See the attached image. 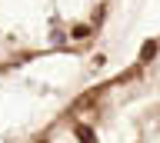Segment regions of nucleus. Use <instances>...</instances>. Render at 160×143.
Returning a JSON list of instances; mask_svg holds the SVG:
<instances>
[{
	"label": "nucleus",
	"instance_id": "nucleus-1",
	"mask_svg": "<svg viewBox=\"0 0 160 143\" xmlns=\"http://www.w3.org/2000/svg\"><path fill=\"white\" fill-rule=\"evenodd\" d=\"M100 93H103V90H100V87H97V90H87V93H80L77 100H73V110H83V107H90V103L97 100Z\"/></svg>",
	"mask_w": 160,
	"mask_h": 143
},
{
	"label": "nucleus",
	"instance_id": "nucleus-2",
	"mask_svg": "<svg viewBox=\"0 0 160 143\" xmlns=\"http://www.w3.org/2000/svg\"><path fill=\"white\" fill-rule=\"evenodd\" d=\"M157 50H160V43H157V40H143V47H140V63L153 60V57H157Z\"/></svg>",
	"mask_w": 160,
	"mask_h": 143
},
{
	"label": "nucleus",
	"instance_id": "nucleus-3",
	"mask_svg": "<svg viewBox=\"0 0 160 143\" xmlns=\"http://www.w3.org/2000/svg\"><path fill=\"white\" fill-rule=\"evenodd\" d=\"M77 136H80V143H97V136H93V130L87 123H77Z\"/></svg>",
	"mask_w": 160,
	"mask_h": 143
},
{
	"label": "nucleus",
	"instance_id": "nucleus-4",
	"mask_svg": "<svg viewBox=\"0 0 160 143\" xmlns=\"http://www.w3.org/2000/svg\"><path fill=\"white\" fill-rule=\"evenodd\" d=\"M93 33V27H87V23H80V27H73L70 30V37H77V40H83V37H90Z\"/></svg>",
	"mask_w": 160,
	"mask_h": 143
},
{
	"label": "nucleus",
	"instance_id": "nucleus-5",
	"mask_svg": "<svg viewBox=\"0 0 160 143\" xmlns=\"http://www.w3.org/2000/svg\"><path fill=\"white\" fill-rule=\"evenodd\" d=\"M40 143H43V140H40Z\"/></svg>",
	"mask_w": 160,
	"mask_h": 143
}]
</instances>
